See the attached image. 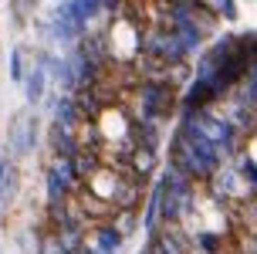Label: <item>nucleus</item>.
Wrapping results in <instances>:
<instances>
[{
  "label": "nucleus",
  "mask_w": 257,
  "mask_h": 254,
  "mask_svg": "<svg viewBox=\"0 0 257 254\" xmlns=\"http://www.w3.org/2000/svg\"><path fill=\"white\" fill-rule=\"evenodd\" d=\"M48 146H51V159H75L81 152V142H78V129H64L58 122L48 126Z\"/></svg>",
  "instance_id": "20e7f679"
},
{
  "label": "nucleus",
  "mask_w": 257,
  "mask_h": 254,
  "mask_svg": "<svg viewBox=\"0 0 257 254\" xmlns=\"http://www.w3.org/2000/svg\"><path fill=\"white\" fill-rule=\"evenodd\" d=\"M88 241L98 244V247L108 251V254H122V247H125V234H122L112 220H102V224H91Z\"/></svg>",
  "instance_id": "39448f33"
},
{
  "label": "nucleus",
  "mask_w": 257,
  "mask_h": 254,
  "mask_svg": "<svg viewBox=\"0 0 257 254\" xmlns=\"http://www.w3.org/2000/svg\"><path fill=\"white\" fill-rule=\"evenodd\" d=\"M21 89H24L27 109L38 112V105L48 99V71H44V64H41V61L27 64V75H24V81H21Z\"/></svg>",
  "instance_id": "7ed1b4c3"
},
{
  "label": "nucleus",
  "mask_w": 257,
  "mask_h": 254,
  "mask_svg": "<svg viewBox=\"0 0 257 254\" xmlns=\"http://www.w3.org/2000/svg\"><path fill=\"white\" fill-rule=\"evenodd\" d=\"M54 4H68V0H54Z\"/></svg>",
  "instance_id": "dca6fc26"
},
{
  "label": "nucleus",
  "mask_w": 257,
  "mask_h": 254,
  "mask_svg": "<svg viewBox=\"0 0 257 254\" xmlns=\"http://www.w3.org/2000/svg\"><path fill=\"white\" fill-rule=\"evenodd\" d=\"M227 241H223V234L217 230H196L193 234V251H203V254H223Z\"/></svg>",
  "instance_id": "6e6552de"
},
{
  "label": "nucleus",
  "mask_w": 257,
  "mask_h": 254,
  "mask_svg": "<svg viewBox=\"0 0 257 254\" xmlns=\"http://www.w3.org/2000/svg\"><path fill=\"white\" fill-rule=\"evenodd\" d=\"M27 75V61H24V48H11V58H7V78L14 85H21Z\"/></svg>",
  "instance_id": "1a4fd4ad"
},
{
  "label": "nucleus",
  "mask_w": 257,
  "mask_h": 254,
  "mask_svg": "<svg viewBox=\"0 0 257 254\" xmlns=\"http://www.w3.org/2000/svg\"><path fill=\"white\" fill-rule=\"evenodd\" d=\"M68 11L88 27L91 21H98V17L105 14V7H102V0H68Z\"/></svg>",
  "instance_id": "0eeeda50"
},
{
  "label": "nucleus",
  "mask_w": 257,
  "mask_h": 254,
  "mask_svg": "<svg viewBox=\"0 0 257 254\" xmlns=\"http://www.w3.org/2000/svg\"><path fill=\"white\" fill-rule=\"evenodd\" d=\"M7 166H11V159H7V156L0 152V180H4V173H7Z\"/></svg>",
  "instance_id": "2eb2a0df"
},
{
  "label": "nucleus",
  "mask_w": 257,
  "mask_h": 254,
  "mask_svg": "<svg viewBox=\"0 0 257 254\" xmlns=\"http://www.w3.org/2000/svg\"><path fill=\"white\" fill-rule=\"evenodd\" d=\"M38 112H31V109H24V112H17L11 119V129H7V159H27L31 152L38 149Z\"/></svg>",
  "instance_id": "f03ea898"
},
{
  "label": "nucleus",
  "mask_w": 257,
  "mask_h": 254,
  "mask_svg": "<svg viewBox=\"0 0 257 254\" xmlns=\"http://www.w3.org/2000/svg\"><path fill=\"white\" fill-rule=\"evenodd\" d=\"M136 102H139V119H153V122H163L180 112V95L173 81H139Z\"/></svg>",
  "instance_id": "f257e3e1"
},
{
  "label": "nucleus",
  "mask_w": 257,
  "mask_h": 254,
  "mask_svg": "<svg viewBox=\"0 0 257 254\" xmlns=\"http://www.w3.org/2000/svg\"><path fill=\"white\" fill-rule=\"evenodd\" d=\"M38 4L41 0H11V14L17 17V21H27L31 14L38 11Z\"/></svg>",
  "instance_id": "9d476101"
},
{
  "label": "nucleus",
  "mask_w": 257,
  "mask_h": 254,
  "mask_svg": "<svg viewBox=\"0 0 257 254\" xmlns=\"http://www.w3.org/2000/svg\"><path fill=\"white\" fill-rule=\"evenodd\" d=\"M51 122H58V126L64 129H78L85 119H81V112H78V102L75 95H51Z\"/></svg>",
  "instance_id": "423d86ee"
},
{
  "label": "nucleus",
  "mask_w": 257,
  "mask_h": 254,
  "mask_svg": "<svg viewBox=\"0 0 257 254\" xmlns=\"http://www.w3.org/2000/svg\"><path fill=\"white\" fill-rule=\"evenodd\" d=\"M112 224H115V227L128 237V234L136 230V224H139V214H115V220H112Z\"/></svg>",
  "instance_id": "9b49d317"
},
{
  "label": "nucleus",
  "mask_w": 257,
  "mask_h": 254,
  "mask_svg": "<svg viewBox=\"0 0 257 254\" xmlns=\"http://www.w3.org/2000/svg\"><path fill=\"white\" fill-rule=\"evenodd\" d=\"M102 7H105V11H112V14H115L118 7H122V0H102Z\"/></svg>",
  "instance_id": "4468645a"
},
{
  "label": "nucleus",
  "mask_w": 257,
  "mask_h": 254,
  "mask_svg": "<svg viewBox=\"0 0 257 254\" xmlns=\"http://www.w3.org/2000/svg\"><path fill=\"white\" fill-rule=\"evenodd\" d=\"M196 4H200L203 11H210L213 17H220V14H223V4H227V0H196Z\"/></svg>",
  "instance_id": "f8f14e48"
},
{
  "label": "nucleus",
  "mask_w": 257,
  "mask_h": 254,
  "mask_svg": "<svg viewBox=\"0 0 257 254\" xmlns=\"http://www.w3.org/2000/svg\"><path fill=\"white\" fill-rule=\"evenodd\" d=\"M7 210H11V200H7V197H0V220H7Z\"/></svg>",
  "instance_id": "ddd939ff"
}]
</instances>
